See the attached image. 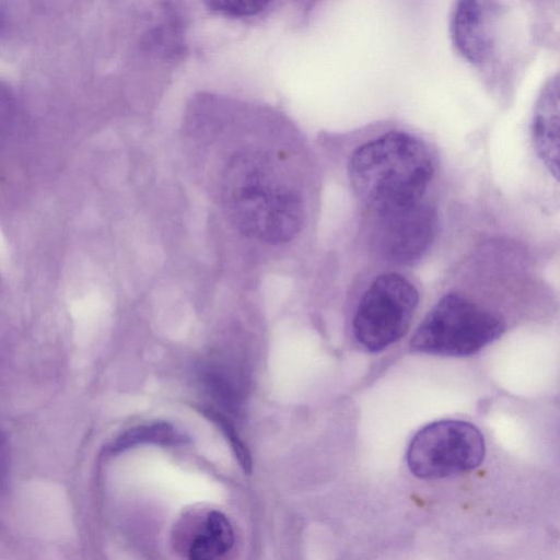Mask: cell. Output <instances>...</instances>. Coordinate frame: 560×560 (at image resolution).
I'll use <instances>...</instances> for the list:
<instances>
[{
  "instance_id": "cell-5",
  "label": "cell",
  "mask_w": 560,
  "mask_h": 560,
  "mask_svg": "<svg viewBox=\"0 0 560 560\" xmlns=\"http://www.w3.org/2000/svg\"><path fill=\"white\" fill-rule=\"evenodd\" d=\"M485 453L483 435L477 427L462 420H441L413 435L407 464L420 479H443L475 469Z\"/></svg>"
},
{
  "instance_id": "cell-6",
  "label": "cell",
  "mask_w": 560,
  "mask_h": 560,
  "mask_svg": "<svg viewBox=\"0 0 560 560\" xmlns=\"http://www.w3.org/2000/svg\"><path fill=\"white\" fill-rule=\"evenodd\" d=\"M435 230L433 209L420 201L407 208L371 214L370 242L382 259L409 265L428 252Z\"/></svg>"
},
{
  "instance_id": "cell-7",
  "label": "cell",
  "mask_w": 560,
  "mask_h": 560,
  "mask_svg": "<svg viewBox=\"0 0 560 560\" xmlns=\"http://www.w3.org/2000/svg\"><path fill=\"white\" fill-rule=\"evenodd\" d=\"M486 0H456L452 18V37L468 61L481 63L490 55L492 34Z\"/></svg>"
},
{
  "instance_id": "cell-4",
  "label": "cell",
  "mask_w": 560,
  "mask_h": 560,
  "mask_svg": "<svg viewBox=\"0 0 560 560\" xmlns=\"http://www.w3.org/2000/svg\"><path fill=\"white\" fill-rule=\"evenodd\" d=\"M419 293L404 276L387 272L375 278L357 306L352 329L355 340L377 352L399 340L409 329Z\"/></svg>"
},
{
  "instance_id": "cell-8",
  "label": "cell",
  "mask_w": 560,
  "mask_h": 560,
  "mask_svg": "<svg viewBox=\"0 0 560 560\" xmlns=\"http://www.w3.org/2000/svg\"><path fill=\"white\" fill-rule=\"evenodd\" d=\"M532 137L537 154L558 178L559 174V83L550 80L544 88L533 116Z\"/></svg>"
},
{
  "instance_id": "cell-1",
  "label": "cell",
  "mask_w": 560,
  "mask_h": 560,
  "mask_svg": "<svg viewBox=\"0 0 560 560\" xmlns=\"http://www.w3.org/2000/svg\"><path fill=\"white\" fill-rule=\"evenodd\" d=\"M433 173L427 145L402 131L363 143L353 151L348 164L351 186L370 214L422 201Z\"/></svg>"
},
{
  "instance_id": "cell-12",
  "label": "cell",
  "mask_w": 560,
  "mask_h": 560,
  "mask_svg": "<svg viewBox=\"0 0 560 560\" xmlns=\"http://www.w3.org/2000/svg\"><path fill=\"white\" fill-rule=\"evenodd\" d=\"M16 116V102L11 89L0 82V148L8 139Z\"/></svg>"
},
{
  "instance_id": "cell-11",
  "label": "cell",
  "mask_w": 560,
  "mask_h": 560,
  "mask_svg": "<svg viewBox=\"0 0 560 560\" xmlns=\"http://www.w3.org/2000/svg\"><path fill=\"white\" fill-rule=\"evenodd\" d=\"M208 5L228 16H248L264 10L272 0H206Z\"/></svg>"
},
{
  "instance_id": "cell-10",
  "label": "cell",
  "mask_w": 560,
  "mask_h": 560,
  "mask_svg": "<svg viewBox=\"0 0 560 560\" xmlns=\"http://www.w3.org/2000/svg\"><path fill=\"white\" fill-rule=\"evenodd\" d=\"M186 441L178 431L165 422L152 423L133 428L109 444L110 454L122 452L135 445L151 443L161 445H178Z\"/></svg>"
},
{
  "instance_id": "cell-3",
  "label": "cell",
  "mask_w": 560,
  "mask_h": 560,
  "mask_svg": "<svg viewBox=\"0 0 560 560\" xmlns=\"http://www.w3.org/2000/svg\"><path fill=\"white\" fill-rule=\"evenodd\" d=\"M505 330L504 320L458 293H447L429 311L415 330L410 349L415 352L468 357L497 340Z\"/></svg>"
},
{
  "instance_id": "cell-9",
  "label": "cell",
  "mask_w": 560,
  "mask_h": 560,
  "mask_svg": "<svg viewBox=\"0 0 560 560\" xmlns=\"http://www.w3.org/2000/svg\"><path fill=\"white\" fill-rule=\"evenodd\" d=\"M234 544V532L228 517L219 511H210L195 532L188 547L192 560H209L226 553Z\"/></svg>"
},
{
  "instance_id": "cell-2",
  "label": "cell",
  "mask_w": 560,
  "mask_h": 560,
  "mask_svg": "<svg viewBox=\"0 0 560 560\" xmlns=\"http://www.w3.org/2000/svg\"><path fill=\"white\" fill-rule=\"evenodd\" d=\"M222 198L236 229L264 243L289 242L304 223L301 195L279 180L257 154L241 153L230 160L223 173Z\"/></svg>"
}]
</instances>
